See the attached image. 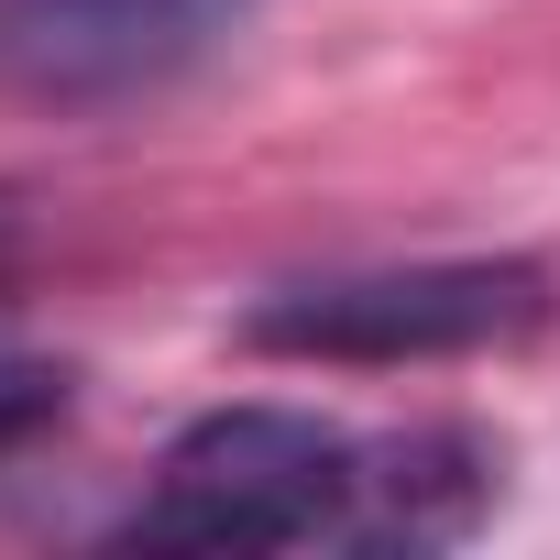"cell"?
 <instances>
[{
    "instance_id": "cell-2",
    "label": "cell",
    "mask_w": 560,
    "mask_h": 560,
    "mask_svg": "<svg viewBox=\"0 0 560 560\" xmlns=\"http://www.w3.org/2000/svg\"><path fill=\"white\" fill-rule=\"evenodd\" d=\"M549 319V275L527 253H451V264H374V275H319L242 319L253 352L298 363H440L483 352Z\"/></svg>"
},
{
    "instance_id": "cell-3",
    "label": "cell",
    "mask_w": 560,
    "mask_h": 560,
    "mask_svg": "<svg viewBox=\"0 0 560 560\" xmlns=\"http://www.w3.org/2000/svg\"><path fill=\"white\" fill-rule=\"evenodd\" d=\"M253 0H0V100L100 110L187 78L242 34Z\"/></svg>"
},
{
    "instance_id": "cell-4",
    "label": "cell",
    "mask_w": 560,
    "mask_h": 560,
    "mask_svg": "<svg viewBox=\"0 0 560 560\" xmlns=\"http://www.w3.org/2000/svg\"><path fill=\"white\" fill-rule=\"evenodd\" d=\"M494 494V451L462 440V429H429V440H396V451H363V505H352V538H462Z\"/></svg>"
},
{
    "instance_id": "cell-1",
    "label": "cell",
    "mask_w": 560,
    "mask_h": 560,
    "mask_svg": "<svg viewBox=\"0 0 560 560\" xmlns=\"http://www.w3.org/2000/svg\"><path fill=\"white\" fill-rule=\"evenodd\" d=\"M352 505H363V451L330 418L220 407L165 451L132 538L143 549H298V538L352 527Z\"/></svg>"
}]
</instances>
